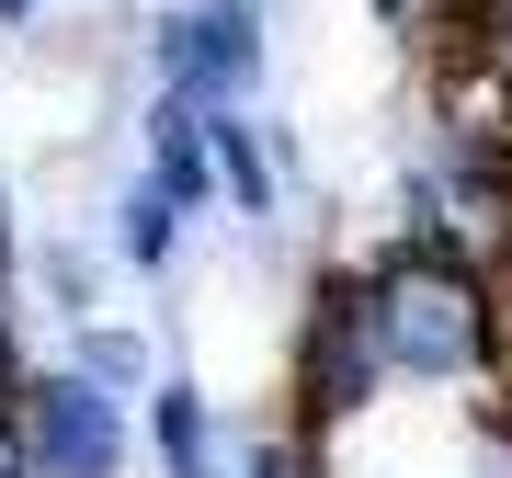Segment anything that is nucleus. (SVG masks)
<instances>
[{"label": "nucleus", "mask_w": 512, "mask_h": 478, "mask_svg": "<svg viewBox=\"0 0 512 478\" xmlns=\"http://www.w3.org/2000/svg\"><path fill=\"white\" fill-rule=\"evenodd\" d=\"M376 12H421V0H376Z\"/></svg>", "instance_id": "15"}, {"label": "nucleus", "mask_w": 512, "mask_h": 478, "mask_svg": "<svg viewBox=\"0 0 512 478\" xmlns=\"http://www.w3.org/2000/svg\"><path fill=\"white\" fill-rule=\"evenodd\" d=\"M376 342H365V274H319L308 285V319H296V444H319L330 422H353V410L376 399Z\"/></svg>", "instance_id": "2"}, {"label": "nucleus", "mask_w": 512, "mask_h": 478, "mask_svg": "<svg viewBox=\"0 0 512 478\" xmlns=\"http://www.w3.org/2000/svg\"><path fill=\"white\" fill-rule=\"evenodd\" d=\"M23 387H35V376H23V342H12V308H0V422H12V410H23Z\"/></svg>", "instance_id": "11"}, {"label": "nucleus", "mask_w": 512, "mask_h": 478, "mask_svg": "<svg viewBox=\"0 0 512 478\" xmlns=\"http://www.w3.org/2000/svg\"><path fill=\"white\" fill-rule=\"evenodd\" d=\"M46 285H57V308H92V262L80 251H46Z\"/></svg>", "instance_id": "12"}, {"label": "nucleus", "mask_w": 512, "mask_h": 478, "mask_svg": "<svg viewBox=\"0 0 512 478\" xmlns=\"http://www.w3.org/2000/svg\"><path fill=\"white\" fill-rule=\"evenodd\" d=\"M365 274V342L387 376H478L501 342V274H478V262H433V251H376L353 262Z\"/></svg>", "instance_id": "1"}, {"label": "nucleus", "mask_w": 512, "mask_h": 478, "mask_svg": "<svg viewBox=\"0 0 512 478\" xmlns=\"http://www.w3.org/2000/svg\"><path fill=\"white\" fill-rule=\"evenodd\" d=\"M239 478H319V456H308V444H251Z\"/></svg>", "instance_id": "10"}, {"label": "nucleus", "mask_w": 512, "mask_h": 478, "mask_svg": "<svg viewBox=\"0 0 512 478\" xmlns=\"http://www.w3.org/2000/svg\"><path fill=\"white\" fill-rule=\"evenodd\" d=\"M148 183H160L171 205H217V148H205V114L183 92L148 103Z\"/></svg>", "instance_id": "5"}, {"label": "nucleus", "mask_w": 512, "mask_h": 478, "mask_svg": "<svg viewBox=\"0 0 512 478\" xmlns=\"http://www.w3.org/2000/svg\"><path fill=\"white\" fill-rule=\"evenodd\" d=\"M0 274H12V194H0Z\"/></svg>", "instance_id": "14"}, {"label": "nucleus", "mask_w": 512, "mask_h": 478, "mask_svg": "<svg viewBox=\"0 0 512 478\" xmlns=\"http://www.w3.org/2000/svg\"><path fill=\"white\" fill-rule=\"evenodd\" d=\"M46 12V0H0V23H12V35H23V23H35Z\"/></svg>", "instance_id": "13"}, {"label": "nucleus", "mask_w": 512, "mask_h": 478, "mask_svg": "<svg viewBox=\"0 0 512 478\" xmlns=\"http://www.w3.org/2000/svg\"><path fill=\"white\" fill-rule=\"evenodd\" d=\"M69 365L114 399V387H148V342H137V331H80V342H69Z\"/></svg>", "instance_id": "9"}, {"label": "nucleus", "mask_w": 512, "mask_h": 478, "mask_svg": "<svg viewBox=\"0 0 512 478\" xmlns=\"http://www.w3.org/2000/svg\"><path fill=\"white\" fill-rule=\"evenodd\" d=\"M205 148H217V183L262 217V205H274V148H262V126L251 114H205Z\"/></svg>", "instance_id": "7"}, {"label": "nucleus", "mask_w": 512, "mask_h": 478, "mask_svg": "<svg viewBox=\"0 0 512 478\" xmlns=\"http://www.w3.org/2000/svg\"><path fill=\"white\" fill-rule=\"evenodd\" d=\"M160 92H183L194 114H239V92L262 80V12L251 0H183V12H160Z\"/></svg>", "instance_id": "3"}, {"label": "nucleus", "mask_w": 512, "mask_h": 478, "mask_svg": "<svg viewBox=\"0 0 512 478\" xmlns=\"http://www.w3.org/2000/svg\"><path fill=\"white\" fill-rule=\"evenodd\" d=\"M12 444H23V467H35V478H126V410H114L80 365H57V376L23 387Z\"/></svg>", "instance_id": "4"}, {"label": "nucleus", "mask_w": 512, "mask_h": 478, "mask_svg": "<svg viewBox=\"0 0 512 478\" xmlns=\"http://www.w3.org/2000/svg\"><path fill=\"white\" fill-rule=\"evenodd\" d=\"M148 456H160V478H217V399L194 376L148 387Z\"/></svg>", "instance_id": "6"}, {"label": "nucleus", "mask_w": 512, "mask_h": 478, "mask_svg": "<svg viewBox=\"0 0 512 478\" xmlns=\"http://www.w3.org/2000/svg\"><path fill=\"white\" fill-rule=\"evenodd\" d=\"M114 251H126V262H137V274H160V262H171V251H183V205H171L160 183H137L126 205H114Z\"/></svg>", "instance_id": "8"}]
</instances>
